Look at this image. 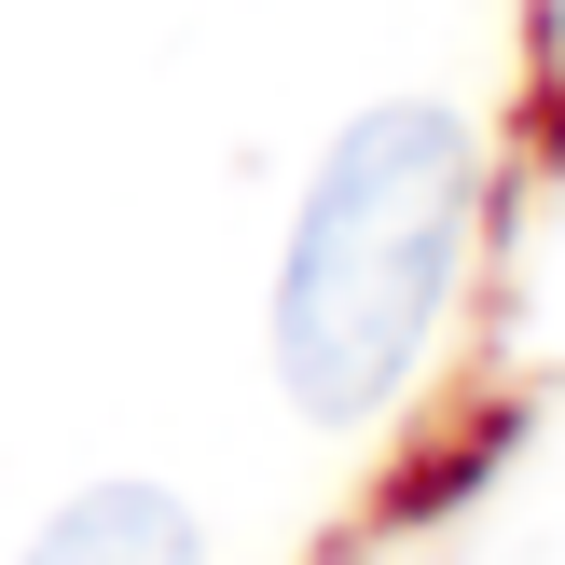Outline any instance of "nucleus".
Wrapping results in <instances>:
<instances>
[{
    "mask_svg": "<svg viewBox=\"0 0 565 565\" xmlns=\"http://www.w3.org/2000/svg\"><path fill=\"white\" fill-rule=\"evenodd\" d=\"M469 193H483V152L428 97L359 110L331 138V166L303 180V221L276 248L263 345H276V386L318 428H359V414H386L428 373V331H441L456 263H469Z\"/></svg>",
    "mask_w": 565,
    "mask_h": 565,
    "instance_id": "1",
    "label": "nucleus"
},
{
    "mask_svg": "<svg viewBox=\"0 0 565 565\" xmlns=\"http://www.w3.org/2000/svg\"><path fill=\"white\" fill-rule=\"evenodd\" d=\"M28 565H207V524L166 483H83L70 511L28 539Z\"/></svg>",
    "mask_w": 565,
    "mask_h": 565,
    "instance_id": "2",
    "label": "nucleus"
}]
</instances>
